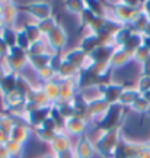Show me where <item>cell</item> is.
Returning <instances> with one entry per match:
<instances>
[{
	"mask_svg": "<svg viewBox=\"0 0 150 158\" xmlns=\"http://www.w3.org/2000/svg\"><path fill=\"white\" fill-rule=\"evenodd\" d=\"M41 89L44 90V93L47 94L48 100L51 105H55L60 100V83L55 80H50L41 84Z\"/></svg>",
	"mask_w": 150,
	"mask_h": 158,
	"instance_id": "10",
	"label": "cell"
},
{
	"mask_svg": "<svg viewBox=\"0 0 150 158\" xmlns=\"http://www.w3.org/2000/svg\"><path fill=\"white\" fill-rule=\"evenodd\" d=\"M26 13L29 15V18L34 20L35 23H38L41 20L47 19L50 16H53L51 12V5L45 3V2H37V3H31L26 10Z\"/></svg>",
	"mask_w": 150,
	"mask_h": 158,
	"instance_id": "5",
	"label": "cell"
},
{
	"mask_svg": "<svg viewBox=\"0 0 150 158\" xmlns=\"http://www.w3.org/2000/svg\"><path fill=\"white\" fill-rule=\"evenodd\" d=\"M20 16V10L18 6L12 3V2H5V7H3V15L2 18L5 20L6 28H16V22Z\"/></svg>",
	"mask_w": 150,
	"mask_h": 158,
	"instance_id": "9",
	"label": "cell"
},
{
	"mask_svg": "<svg viewBox=\"0 0 150 158\" xmlns=\"http://www.w3.org/2000/svg\"><path fill=\"white\" fill-rule=\"evenodd\" d=\"M38 29L41 31V34H42V36L45 38L48 34H51L54 29L58 26V22H57V18L55 16H50V18H47V19L41 20V22H38Z\"/></svg>",
	"mask_w": 150,
	"mask_h": 158,
	"instance_id": "13",
	"label": "cell"
},
{
	"mask_svg": "<svg viewBox=\"0 0 150 158\" xmlns=\"http://www.w3.org/2000/svg\"><path fill=\"white\" fill-rule=\"evenodd\" d=\"M141 94L137 91L136 86L128 89V87H124V90H122L121 96L118 99V105L121 106V107H131V106L136 103V100L140 97Z\"/></svg>",
	"mask_w": 150,
	"mask_h": 158,
	"instance_id": "11",
	"label": "cell"
},
{
	"mask_svg": "<svg viewBox=\"0 0 150 158\" xmlns=\"http://www.w3.org/2000/svg\"><path fill=\"white\" fill-rule=\"evenodd\" d=\"M9 141V134H6L5 131L0 129V144H6Z\"/></svg>",
	"mask_w": 150,
	"mask_h": 158,
	"instance_id": "20",
	"label": "cell"
},
{
	"mask_svg": "<svg viewBox=\"0 0 150 158\" xmlns=\"http://www.w3.org/2000/svg\"><path fill=\"white\" fill-rule=\"evenodd\" d=\"M45 41L48 44V47L53 51H55L57 54H61L64 48H66V45H67V41H68V35H67V31L61 26V25H58L57 28L54 29L51 34H48L45 36Z\"/></svg>",
	"mask_w": 150,
	"mask_h": 158,
	"instance_id": "1",
	"label": "cell"
},
{
	"mask_svg": "<svg viewBox=\"0 0 150 158\" xmlns=\"http://www.w3.org/2000/svg\"><path fill=\"white\" fill-rule=\"evenodd\" d=\"M64 6H66L67 12L79 16L83 10L86 9V2H67V3H64Z\"/></svg>",
	"mask_w": 150,
	"mask_h": 158,
	"instance_id": "15",
	"label": "cell"
},
{
	"mask_svg": "<svg viewBox=\"0 0 150 158\" xmlns=\"http://www.w3.org/2000/svg\"><path fill=\"white\" fill-rule=\"evenodd\" d=\"M3 7H5V2H0V16L3 15Z\"/></svg>",
	"mask_w": 150,
	"mask_h": 158,
	"instance_id": "22",
	"label": "cell"
},
{
	"mask_svg": "<svg viewBox=\"0 0 150 158\" xmlns=\"http://www.w3.org/2000/svg\"><path fill=\"white\" fill-rule=\"evenodd\" d=\"M3 28H6V25H5V20H3V18L0 16V31H2Z\"/></svg>",
	"mask_w": 150,
	"mask_h": 158,
	"instance_id": "21",
	"label": "cell"
},
{
	"mask_svg": "<svg viewBox=\"0 0 150 158\" xmlns=\"http://www.w3.org/2000/svg\"><path fill=\"white\" fill-rule=\"evenodd\" d=\"M141 76L150 77V58L141 65Z\"/></svg>",
	"mask_w": 150,
	"mask_h": 158,
	"instance_id": "19",
	"label": "cell"
},
{
	"mask_svg": "<svg viewBox=\"0 0 150 158\" xmlns=\"http://www.w3.org/2000/svg\"><path fill=\"white\" fill-rule=\"evenodd\" d=\"M87 125H89V122L86 119H83L80 116H72V118L66 119L64 132L70 135L72 138H80L89 131Z\"/></svg>",
	"mask_w": 150,
	"mask_h": 158,
	"instance_id": "2",
	"label": "cell"
},
{
	"mask_svg": "<svg viewBox=\"0 0 150 158\" xmlns=\"http://www.w3.org/2000/svg\"><path fill=\"white\" fill-rule=\"evenodd\" d=\"M24 32H25V35H26L28 41L31 42V45H32V44L39 42V41H42V39H44L42 34H41V31L38 29V25H37V23L26 25V26L24 28Z\"/></svg>",
	"mask_w": 150,
	"mask_h": 158,
	"instance_id": "12",
	"label": "cell"
},
{
	"mask_svg": "<svg viewBox=\"0 0 150 158\" xmlns=\"http://www.w3.org/2000/svg\"><path fill=\"white\" fill-rule=\"evenodd\" d=\"M149 58H150V49L147 48L146 45H141L140 48L136 49L134 54H133V61H136L137 64H140V65H143Z\"/></svg>",
	"mask_w": 150,
	"mask_h": 158,
	"instance_id": "14",
	"label": "cell"
},
{
	"mask_svg": "<svg viewBox=\"0 0 150 158\" xmlns=\"http://www.w3.org/2000/svg\"><path fill=\"white\" fill-rule=\"evenodd\" d=\"M131 110H134L136 113H146V112H149L150 109V105H149V102L146 100L143 96H140L139 99L136 100V103L131 106L130 107Z\"/></svg>",
	"mask_w": 150,
	"mask_h": 158,
	"instance_id": "16",
	"label": "cell"
},
{
	"mask_svg": "<svg viewBox=\"0 0 150 158\" xmlns=\"http://www.w3.org/2000/svg\"><path fill=\"white\" fill-rule=\"evenodd\" d=\"M12 48H9L7 47V44L3 41V38L0 36V57L2 58H5V57H7V54H9V51Z\"/></svg>",
	"mask_w": 150,
	"mask_h": 158,
	"instance_id": "18",
	"label": "cell"
},
{
	"mask_svg": "<svg viewBox=\"0 0 150 158\" xmlns=\"http://www.w3.org/2000/svg\"><path fill=\"white\" fill-rule=\"evenodd\" d=\"M50 148H51V152L54 155H58L61 152H66L68 149H73V139L70 135H67L64 131H60L57 132V135L53 138V141L50 142Z\"/></svg>",
	"mask_w": 150,
	"mask_h": 158,
	"instance_id": "4",
	"label": "cell"
},
{
	"mask_svg": "<svg viewBox=\"0 0 150 158\" xmlns=\"http://www.w3.org/2000/svg\"><path fill=\"white\" fill-rule=\"evenodd\" d=\"M131 61H133V54L128 52V51L124 49L122 47H118V48H115L114 52H112L111 60H109V65L115 70V68L126 67L127 64Z\"/></svg>",
	"mask_w": 150,
	"mask_h": 158,
	"instance_id": "7",
	"label": "cell"
},
{
	"mask_svg": "<svg viewBox=\"0 0 150 158\" xmlns=\"http://www.w3.org/2000/svg\"><path fill=\"white\" fill-rule=\"evenodd\" d=\"M73 151L76 154V158H92L96 154L95 144L87 135H83L76 139V142L73 145Z\"/></svg>",
	"mask_w": 150,
	"mask_h": 158,
	"instance_id": "3",
	"label": "cell"
},
{
	"mask_svg": "<svg viewBox=\"0 0 150 158\" xmlns=\"http://www.w3.org/2000/svg\"><path fill=\"white\" fill-rule=\"evenodd\" d=\"M87 57H89V55H87L82 48H79V47H74V48L67 49L66 52H63L64 60L68 62H72L73 65H76L80 71H82V68H83V65H85V62H86Z\"/></svg>",
	"mask_w": 150,
	"mask_h": 158,
	"instance_id": "8",
	"label": "cell"
},
{
	"mask_svg": "<svg viewBox=\"0 0 150 158\" xmlns=\"http://www.w3.org/2000/svg\"><path fill=\"white\" fill-rule=\"evenodd\" d=\"M136 158H150V151L146 148L144 142H139V152Z\"/></svg>",
	"mask_w": 150,
	"mask_h": 158,
	"instance_id": "17",
	"label": "cell"
},
{
	"mask_svg": "<svg viewBox=\"0 0 150 158\" xmlns=\"http://www.w3.org/2000/svg\"><path fill=\"white\" fill-rule=\"evenodd\" d=\"M31 138H32V128L28 123H16L9 134V139L20 145L28 144Z\"/></svg>",
	"mask_w": 150,
	"mask_h": 158,
	"instance_id": "6",
	"label": "cell"
}]
</instances>
